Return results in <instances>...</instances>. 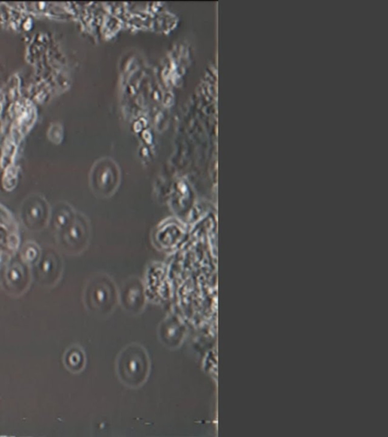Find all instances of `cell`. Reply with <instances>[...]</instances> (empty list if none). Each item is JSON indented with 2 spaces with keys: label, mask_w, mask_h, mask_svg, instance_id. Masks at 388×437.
Returning <instances> with one entry per match:
<instances>
[{
  "label": "cell",
  "mask_w": 388,
  "mask_h": 437,
  "mask_svg": "<svg viewBox=\"0 0 388 437\" xmlns=\"http://www.w3.org/2000/svg\"><path fill=\"white\" fill-rule=\"evenodd\" d=\"M92 186L101 197H110L119 185L120 173L116 164L109 159L99 160L93 170Z\"/></svg>",
  "instance_id": "obj_1"
},
{
  "label": "cell",
  "mask_w": 388,
  "mask_h": 437,
  "mask_svg": "<svg viewBox=\"0 0 388 437\" xmlns=\"http://www.w3.org/2000/svg\"><path fill=\"white\" fill-rule=\"evenodd\" d=\"M112 288H113L112 285H109L108 283L106 285L104 282H101L100 285L97 283L96 291L95 293L96 295L95 299L97 301V304H104L106 301L107 303L112 300V296L113 295Z\"/></svg>",
  "instance_id": "obj_2"
}]
</instances>
